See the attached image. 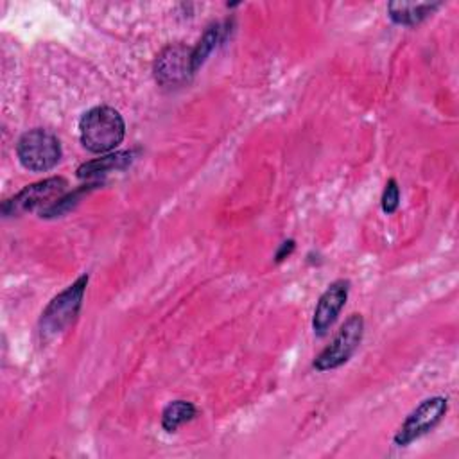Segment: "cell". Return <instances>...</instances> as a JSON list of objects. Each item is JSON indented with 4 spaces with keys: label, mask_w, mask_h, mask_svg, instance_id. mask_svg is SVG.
<instances>
[{
    "label": "cell",
    "mask_w": 459,
    "mask_h": 459,
    "mask_svg": "<svg viewBox=\"0 0 459 459\" xmlns=\"http://www.w3.org/2000/svg\"><path fill=\"white\" fill-rule=\"evenodd\" d=\"M221 32H222V29H221L219 23L208 27L206 32L203 34V38L199 39V43L192 48V66H194V72L199 70V66L206 61V57L217 47V43L221 41Z\"/></svg>",
    "instance_id": "cell-12"
},
{
    "label": "cell",
    "mask_w": 459,
    "mask_h": 459,
    "mask_svg": "<svg viewBox=\"0 0 459 459\" xmlns=\"http://www.w3.org/2000/svg\"><path fill=\"white\" fill-rule=\"evenodd\" d=\"M124 134V118L117 109L109 106H95L81 117V143L95 154H104L117 149L122 143Z\"/></svg>",
    "instance_id": "cell-1"
},
{
    "label": "cell",
    "mask_w": 459,
    "mask_h": 459,
    "mask_svg": "<svg viewBox=\"0 0 459 459\" xmlns=\"http://www.w3.org/2000/svg\"><path fill=\"white\" fill-rule=\"evenodd\" d=\"M350 292V281L348 280H335L326 287V290L321 294L312 317V328L317 335H325L328 328L335 323L339 312L342 310Z\"/></svg>",
    "instance_id": "cell-8"
},
{
    "label": "cell",
    "mask_w": 459,
    "mask_h": 459,
    "mask_svg": "<svg viewBox=\"0 0 459 459\" xmlns=\"http://www.w3.org/2000/svg\"><path fill=\"white\" fill-rule=\"evenodd\" d=\"M86 283H88V274L79 276L70 287H66L61 294H57L48 303L39 321V328L43 335H56L63 332L75 319L82 303Z\"/></svg>",
    "instance_id": "cell-4"
},
{
    "label": "cell",
    "mask_w": 459,
    "mask_h": 459,
    "mask_svg": "<svg viewBox=\"0 0 459 459\" xmlns=\"http://www.w3.org/2000/svg\"><path fill=\"white\" fill-rule=\"evenodd\" d=\"M400 204V188H398V183L396 179H389L385 183V188H384V194H382V210L384 213H394L396 208Z\"/></svg>",
    "instance_id": "cell-13"
},
{
    "label": "cell",
    "mask_w": 459,
    "mask_h": 459,
    "mask_svg": "<svg viewBox=\"0 0 459 459\" xmlns=\"http://www.w3.org/2000/svg\"><path fill=\"white\" fill-rule=\"evenodd\" d=\"M441 4L430 2H391L387 5L389 18L398 25H416L432 14Z\"/></svg>",
    "instance_id": "cell-9"
},
{
    "label": "cell",
    "mask_w": 459,
    "mask_h": 459,
    "mask_svg": "<svg viewBox=\"0 0 459 459\" xmlns=\"http://www.w3.org/2000/svg\"><path fill=\"white\" fill-rule=\"evenodd\" d=\"M195 412H197V409L194 403H190L186 400H174L161 412V427L167 432H174L181 425L194 420Z\"/></svg>",
    "instance_id": "cell-11"
},
{
    "label": "cell",
    "mask_w": 459,
    "mask_h": 459,
    "mask_svg": "<svg viewBox=\"0 0 459 459\" xmlns=\"http://www.w3.org/2000/svg\"><path fill=\"white\" fill-rule=\"evenodd\" d=\"M448 400L443 396H432L423 400L402 423L398 432L394 434V443L398 446H405L414 439L421 437L429 430H432L446 414Z\"/></svg>",
    "instance_id": "cell-6"
},
{
    "label": "cell",
    "mask_w": 459,
    "mask_h": 459,
    "mask_svg": "<svg viewBox=\"0 0 459 459\" xmlns=\"http://www.w3.org/2000/svg\"><path fill=\"white\" fill-rule=\"evenodd\" d=\"M362 333H364L362 316L351 314L342 323V326L339 328V332L335 333L332 342L316 357L314 368L317 371H328V369H335V368L342 366L344 362H348L350 357L359 348V344L362 341Z\"/></svg>",
    "instance_id": "cell-5"
},
{
    "label": "cell",
    "mask_w": 459,
    "mask_h": 459,
    "mask_svg": "<svg viewBox=\"0 0 459 459\" xmlns=\"http://www.w3.org/2000/svg\"><path fill=\"white\" fill-rule=\"evenodd\" d=\"M131 158H133V154L127 152V151L108 154V156H102L99 160L82 163L77 169V176L79 178H90V176H95V174H106V172H111V170H120V169H126L131 163Z\"/></svg>",
    "instance_id": "cell-10"
},
{
    "label": "cell",
    "mask_w": 459,
    "mask_h": 459,
    "mask_svg": "<svg viewBox=\"0 0 459 459\" xmlns=\"http://www.w3.org/2000/svg\"><path fill=\"white\" fill-rule=\"evenodd\" d=\"M66 186L68 183L65 178H48V179L32 183L23 190H20L11 199L4 201L2 212L5 215H18L32 210H39V213H43L65 195Z\"/></svg>",
    "instance_id": "cell-3"
},
{
    "label": "cell",
    "mask_w": 459,
    "mask_h": 459,
    "mask_svg": "<svg viewBox=\"0 0 459 459\" xmlns=\"http://www.w3.org/2000/svg\"><path fill=\"white\" fill-rule=\"evenodd\" d=\"M292 249H294V240L283 242V244H281V247H280V251L276 253V262H280V260H283L285 256H289V255L292 253Z\"/></svg>",
    "instance_id": "cell-14"
},
{
    "label": "cell",
    "mask_w": 459,
    "mask_h": 459,
    "mask_svg": "<svg viewBox=\"0 0 459 459\" xmlns=\"http://www.w3.org/2000/svg\"><path fill=\"white\" fill-rule=\"evenodd\" d=\"M195 74L192 66V48L185 45H169L154 61V77L161 86H181Z\"/></svg>",
    "instance_id": "cell-7"
},
{
    "label": "cell",
    "mask_w": 459,
    "mask_h": 459,
    "mask_svg": "<svg viewBox=\"0 0 459 459\" xmlns=\"http://www.w3.org/2000/svg\"><path fill=\"white\" fill-rule=\"evenodd\" d=\"M16 154L27 170L45 172L56 167L61 160V143L54 133L38 127L20 136Z\"/></svg>",
    "instance_id": "cell-2"
}]
</instances>
